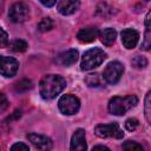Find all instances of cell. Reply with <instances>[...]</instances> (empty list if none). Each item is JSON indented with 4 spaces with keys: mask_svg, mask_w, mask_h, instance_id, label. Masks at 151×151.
<instances>
[{
    "mask_svg": "<svg viewBox=\"0 0 151 151\" xmlns=\"http://www.w3.org/2000/svg\"><path fill=\"white\" fill-rule=\"evenodd\" d=\"M66 86V80L58 74H46L39 83V92L42 99L51 100L55 98Z\"/></svg>",
    "mask_w": 151,
    "mask_h": 151,
    "instance_id": "6da1fadb",
    "label": "cell"
},
{
    "mask_svg": "<svg viewBox=\"0 0 151 151\" xmlns=\"http://www.w3.org/2000/svg\"><path fill=\"white\" fill-rule=\"evenodd\" d=\"M138 104V98L136 96L125 97H113L109 101V112L114 116H123L132 107Z\"/></svg>",
    "mask_w": 151,
    "mask_h": 151,
    "instance_id": "7a4b0ae2",
    "label": "cell"
},
{
    "mask_svg": "<svg viewBox=\"0 0 151 151\" xmlns=\"http://www.w3.org/2000/svg\"><path fill=\"white\" fill-rule=\"evenodd\" d=\"M105 59H106V53L101 48H98V47L91 48L84 53L80 61V68L83 71L93 70L99 65H101V63Z\"/></svg>",
    "mask_w": 151,
    "mask_h": 151,
    "instance_id": "3957f363",
    "label": "cell"
},
{
    "mask_svg": "<svg viewBox=\"0 0 151 151\" xmlns=\"http://www.w3.org/2000/svg\"><path fill=\"white\" fill-rule=\"evenodd\" d=\"M58 109L63 114L72 116L80 109V100L73 94H64L58 101Z\"/></svg>",
    "mask_w": 151,
    "mask_h": 151,
    "instance_id": "277c9868",
    "label": "cell"
},
{
    "mask_svg": "<svg viewBox=\"0 0 151 151\" xmlns=\"http://www.w3.org/2000/svg\"><path fill=\"white\" fill-rule=\"evenodd\" d=\"M124 73V66L119 61H111L107 64L103 72V78L107 84L114 85L119 81Z\"/></svg>",
    "mask_w": 151,
    "mask_h": 151,
    "instance_id": "5b68a950",
    "label": "cell"
},
{
    "mask_svg": "<svg viewBox=\"0 0 151 151\" xmlns=\"http://www.w3.org/2000/svg\"><path fill=\"white\" fill-rule=\"evenodd\" d=\"M94 133L99 138H117L120 139L124 137V132L120 130L119 125L117 123H111V124H98L94 127Z\"/></svg>",
    "mask_w": 151,
    "mask_h": 151,
    "instance_id": "8992f818",
    "label": "cell"
},
{
    "mask_svg": "<svg viewBox=\"0 0 151 151\" xmlns=\"http://www.w3.org/2000/svg\"><path fill=\"white\" fill-rule=\"evenodd\" d=\"M28 17H29V9H28L27 5L24 2L13 4L8 11V18L11 19V21H13L15 24L26 21L28 19Z\"/></svg>",
    "mask_w": 151,
    "mask_h": 151,
    "instance_id": "52a82bcc",
    "label": "cell"
},
{
    "mask_svg": "<svg viewBox=\"0 0 151 151\" xmlns=\"http://www.w3.org/2000/svg\"><path fill=\"white\" fill-rule=\"evenodd\" d=\"M19 68V63L12 57L1 55L0 57V74L6 78H12L15 76Z\"/></svg>",
    "mask_w": 151,
    "mask_h": 151,
    "instance_id": "ba28073f",
    "label": "cell"
},
{
    "mask_svg": "<svg viewBox=\"0 0 151 151\" xmlns=\"http://www.w3.org/2000/svg\"><path fill=\"white\" fill-rule=\"evenodd\" d=\"M27 139L38 149V150H51L52 149V140L42 134H38V133H27Z\"/></svg>",
    "mask_w": 151,
    "mask_h": 151,
    "instance_id": "9c48e42d",
    "label": "cell"
},
{
    "mask_svg": "<svg viewBox=\"0 0 151 151\" xmlns=\"http://www.w3.org/2000/svg\"><path fill=\"white\" fill-rule=\"evenodd\" d=\"M120 35H122V42H123L124 47L127 48V50H131V48L136 47V45L138 44L139 33L136 29H133V28H125V29H123Z\"/></svg>",
    "mask_w": 151,
    "mask_h": 151,
    "instance_id": "30bf717a",
    "label": "cell"
},
{
    "mask_svg": "<svg viewBox=\"0 0 151 151\" xmlns=\"http://www.w3.org/2000/svg\"><path fill=\"white\" fill-rule=\"evenodd\" d=\"M71 150L72 151H83L86 150V137H85V130L78 129L74 131L71 138Z\"/></svg>",
    "mask_w": 151,
    "mask_h": 151,
    "instance_id": "8fae6325",
    "label": "cell"
},
{
    "mask_svg": "<svg viewBox=\"0 0 151 151\" xmlns=\"http://www.w3.org/2000/svg\"><path fill=\"white\" fill-rule=\"evenodd\" d=\"M79 6H80L79 0H59L57 5V9L63 15H71L79 9Z\"/></svg>",
    "mask_w": 151,
    "mask_h": 151,
    "instance_id": "7c38bea8",
    "label": "cell"
},
{
    "mask_svg": "<svg viewBox=\"0 0 151 151\" xmlns=\"http://www.w3.org/2000/svg\"><path fill=\"white\" fill-rule=\"evenodd\" d=\"M99 35V31L97 27H93V26H88V27H84L81 28L78 34H77V38L80 42L83 44H88V42H92L97 39V37Z\"/></svg>",
    "mask_w": 151,
    "mask_h": 151,
    "instance_id": "4fadbf2b",
    "label": "cell"
},
{
    "mask_svg": "<svg viewBox=\"0 0 151 151\" xmlns=\"http://www.w3.org/2000/svg\"><path fill=\"white\" fill-rule=\"evenodd\" d=\"M78 57H79V53L77 50H74V48L67 50L57 57V63L63 66H71L77 63Z\"/></svg>",
    "mask_w": 151,
    "mask_h": 151,
    "instance_id": "5bb4252c",
    "label": "cell"
},
{
    "mask_svg": "<svg viewBox=\"0 0 151 151\" xmlns=\"http://www.w3.org/2000/svg\"><path fill=\"white\" fill-rule=\"evenodd\" d=\"M116 38H117V32L114 28L111 27L104 28V31L100 33V40L105 46H112L116 41Z\"/></svg>",
    "mask_w": 151,
    "mask_h": 151,
    "instance_id": "9a60e30c",
    "label": "cell"
},
{
    "mask_svg": "<svg viewBox=\"0 0 151 151\" xmlns=\"http://www.w3.org/2000/svg\"><path fill=\"white\" fill-rule=\"evenodd\" d=\"M85 83L90 87H99L101 84V79L98 73H91L85 78Z\"/></svg>",
    "mask_w": 151,
    "mask_h": 151,
    "instance_id": "2e32d148",
    "label": "cell"
},
{
    "mask_svg": "<svg viewBox=\"0 0 151 151\" xmlns=\"http://www.w3.org/2000/svg\"><path fill=\"white\" fill-rule=\"evenodd\" d=\"M32 81L28 79H22L15 84V91L17 92H26L32 88Z\"/></svg>",
    "mask_w": 151,
    "mask_h": 151,
    "instance_id": "e0dca14e",
    "label": "cell"
},
{
    "mask_svg": "<svg viewBox=\"0 0 151 151\" xmlns=\"http://www.w3.org/2000/svg\"><path fill=\"white\" fill-rule=\"evenodd\" d=\"M53 27V20L51 18H44L38 24V29L40 32H47Z\"/></svg>",
    "mask_w": 151,
    "mask_h": 151,
    "instance_id": "ac0fdd59",
    "label": "cell"
},
{
    "mask_svg": "<svg viewBox=\"0 0 151 151\" xmlns=\"http://www.w3.org/2000/svg\"><path fill=\"white\" fill-rule=\"evenodd\" d=\"M11 47H12V50H13L14 52H25L26 48H27V44H26V41L22 40V39H17V40H14V41L12 42Z\"/></svg>",
    "mask_w": 151,
    "mask_h": 151,
    "instance_id": "d6986e66",
    "label": "cell"
},
{
    "mask_svg": "<svg viewBox=\"0 0 151 151\" xmlns=\"http://www.w3.org/2000/svg\"><path fill=\"white\" fill-rule=\"evenodd\" d=\"M97 14H99V15H101V17H107L109 14L111 15V14H112V8H111L107 4L101 2V4H99L98 7H97Z\"/></svg>",
    "mask_w": 151,
    "mask_h": 151,
    "instance_id": "ffe728a7",
    "label": "cell"
},
{
    "mask_svg": "<svg viewBox=\"0 0 151 151\" xmlns=\"http://www.w3.org/2000/svg\"><path fill=\"white\" fill-rule=\"evenodd\" d=\"M132 65L136 67V68H144L146 65H147V60L145 57L143 55H136L133 59H132Z\"/></svg>",
    "mask_w": 151,
    "mask_h": 151,
    "instance_id": "44dd1931",
    "label": "cell"
},
{
    "mask_svg": "<svg viewBox=\"0 0 151 151\" xmlns=\"http://www.w3.org/2000/svg\"><path fill=\"white\" fill-rule=\"evenodd\" d=\"M150 98H151V92L149 91L146 93V97H145V106H144V113H145V118L146 120L150 123L151 122V104H150Z\"/></svg>",
    "mask_w": 151,
    "mask_h": 151,
    "instance_id": "7402d4cb",
    "label": "cell"
},
{
    "mask_svg": "<svg viewBox=\"0 0 151 151\" xmlns=\"http://www.w3.org/2000/svg\"><path fill=\"white\" fill-rule=\"evenodd\" d=\"M123 149L124 150H127V151H131V150H142L143 151V146L133 140H127L123 144Z\"/></svg>",
    "mask_w": 151,
    "mask_h": 151,
    "instance_id": "603a6c76",
    "label": "cell"
},
{
    "mask_svg": "<svg viewBox=\"0 0 151 151\" xmlns=\"http://www.w3.org/2000/svg\"><path fill=\"white\" fill-rule=\"evenodd\" d=\"M138 125H139V122L136 119V118H129V119H126V122H125V129L127 130V131H134L137 127H138Z\"/></svg>",
    "mask_w": 151,
    "mask_h": 151,
    "instance_id": "cb8c5ba5",
    "label": "cell"
},
{
    "mask_svg": "<svg viewBox=\"0 0 151 151\" xmlns=\"http://www.w3.org/2000/svg\"><path fill=\"white\" fill-rule=\"evenodd\" d=\"M151 47V34H150V28L145 29V35H144V41H143V50L149 51Z\"/></svg>",
    "mask_w": 151,
    "mask_h": 151,
    "instance_id": "d4e9b609",
    "label": "cell"
},
{
    "mask_svg": "<svg viewBox=\"0 0 151 151\" xmlns=\"http://www.w3.org/2000/svg\"><path fill=\"white\" fill-rule=\"evenodd\" d=\"M7 45H8V35L0 27V47H6Z\"/></svg>",
    "mask_w": 151,
    "mask_h": 151,
    "instance_id": "484cf974",
    "label": "cell"
},
{
    "mask_svg": "<svg viewBox=\"0 0 151 151\" xmlns=\"http://www.w3.org/2000/svg\"><path fill=\"white\" fill-rule=\"evenodd\" d=\"M7 106H8V100H7L6 96L0 93V113H2L7 109Z\"/></svg>",
    "mask_w": 151,
    "mask_h": 151,
    "instance_id": "4316f807",
    "label": "cell"
},
{
    "mask_svg": "<svg viewBox=\"0 0 151 151\" xmlns=\"http://www.w3.org/2000/svg\"><path fill=\"white\" fill-rule=\"evenodd\" d=\"M11 150H13V151H15V150L28 151L29 147H28V145H26V144H24V143H15V144H13V145L11 146Z\"/></svg>",
    "mask_w": 151,
    "mask_h": 151,
    "instance_id": "83f0119b",
    "label": "cell"
},
{
    "mask_svg": "<svg viewBox=\"0 0 151 151\" xmlns=\"http://www.w3.org/2000/svg\"><path fill=\"white\" fill-rule=\"evenodd\" d=\"M44 6H46V7H52L55 2H57V0H39Z\"/></svg>",
    "mask_w": 151,
    "mask_h": 151,
    "instance_id": "f1b7e54d",
    "label": "cell"
},
{
    "mask_svg": "<svg viewBox=\"0 0 151 151\" xmlns=\"http://www.w3.org/2000/svg\"><path fill=\"white\" fill-rule=\"evenodd\" d=\"M92 150L93 151H96V150H106V151H109V147L107 146H104V145H96V146H93Z\"/></svg>",
    "mask_w": 151,
    "mask_h": 151,
    "instance_id": "f546056e",
    "label": "cell"
},
{
    "mask_svg": "<svg viewBox=\"0 0 151 151\" xmlns=\"http://www.w3.org/2000/svg\"><path fill=\"white\" fill-rule=\"evenodd\" d=\"M146 1H149V0H146Z\"/></svg>",
    "mask_w": 151,
    "mask_h": 151,
    "instance_id": "4dcf8cb0",
    "label": "cell"
}]
</instances>
